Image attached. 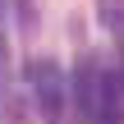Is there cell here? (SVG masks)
<instances>
[{"mask_svg": "<svg viewBox=\"0 0 124 124\" xmlns=\"http://www.w3.org/2000/svg\"><path fill=\"white\" fill-rule=\"evenodd\" d=\"M32 83H37V97H41V106L55 115V110H60V87H64V78H60V64H55V60H37V64H32Z\"/></svg>", "mask_w": 124, "mask_h": 124, "instance_id": "1", "label": "cell"}, {"mask_svg": "<svg viewBox=\"0 0 124 124\" xmlns=\"http://www.w3.org/2000/svg\"><path fill=\"white\" fill-rule=\"evenodd\" d=\"M97 92H101V74H97L92 64H83V69H78V106H83L87 115L97 110Z\"/></svg>", "mask_w": 124, "mask_h": 124, "instance_id": "2", "label": "cell"}]
</instances>
